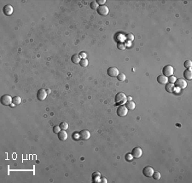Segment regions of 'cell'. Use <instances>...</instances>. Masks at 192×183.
Wrapping results in <instances>:
<instances>
[{
    "label": "cell",
    "mask_w": 192,
    "mask_h": 183,
    "mask_svg": "<svg viewBox=\"0 0 192 183\" xmlns=\"http://www.w3.org/2000/svg\"><path fill=\"white\" fill-rule=\"evenodd\" d=\"M13 10H13V7H12L10 4H6L4 7H3V14H4L5 15H7V16L12 15V13H13Z\"/></svg>",
    "instance_id": "obj_11"
},
{
    "label": "cell",
    "mask_w": 192,
    "mask_h": 183,
    "mask_svg": "<svg viewBox=\"0 0 192 183\" xmlns=\"http://www.w3.org/2000/svg\"><path fill=\"white\" fill-rule=\"evenodd\" d=\"M59 126L61 128V129H63V130H66V129H68V124L67 122H62Z\"/></svg>",
    "instance_id": "obj_20"
},
{
    "label": "cell",
    "mask_w": 192,
    "mask_h": 183,
    "mask_svg": "<svg viewBox=\"0 0 192 183\" xmlns=\"http://www.w3.org/2000/svg\"><path fill=\"white\" fill-rule=\"evenodd\" d=\"M79 56H81V57H84L83 59H85L86 57V54H85V53H80V55H79Z\"/></svg>",
    "instance_id": "obj_32"
},
{
    "label": "cell",
    "mask_w": 192,
    "mask_h": 183,
    "mask_svg": "<svg viewBox=\"0 0 192 183\" xmlns=\"http://www.w3.org/2000/svg\"><path fill=\"white\" fill-rule=\"evenodd\" d=\"M71 61H72V62L74 64H78V63H79L81 61V59H80V56H79V55H77V54H75V55H73L72 56V57H71Z\"/></svg>",
    "instance_id": "obj_15"
},
{
    "label": "cell",
    "mask_w": 192,
    "mask_h": 183,
    "mask_svg": "<svg viewBox=\"0 0 192 183\" xmlns=\"http://www.w3.org/2000/svg\"><path fill=\"white\" fill-rule=\"evenodd\" d=\"M14 106H15V105H14V104H10V106H11V107H13Z\"/></svg>",
    "instance_id": "obj_35"
},
{
    "label": "cell",
    "mask_w": 192,
    "mask_h": 183,
    "mask_svg": "<svg viewBox=\"0 0 192 183\" xmlns=\"http://www.w3.org/2000/svg\"><path fill=\"white\" fill-rule=\"evenodd\" d=\"M102 182H103L107 183V182H108V181H107V180H106V179H105V178H103V179H102Z\"/></svg>",
    "instance_id": "obj_33"
},
{
    "label": "cell",
    "mask_w": 192,
    "mask_h": 183,
    "mask_svg": "<svg viewBox=\"0 0 192 183\" xmlns=\"http://www.w3.org/2000/svg\"><path fill=\"white\" fill-rule=\"evenodd\" d=\"M96 3H97V4L104 5V3H106V1H105V0H96Z\"/></svg>",
    "instance_id": "obj_31"
},
{
    "label": "cell",
    "mask_w": 192,
    "mask_h": 183,
    "mask_svg": "<svg viewBox=\"0 0 192 183\" xmlns=\"http://www.w3.org/2000/svg\"><path fill=\"white\" fill-rule=\"evenodd\" d=\"M127 101V96L123 92H119L115 96V103L117 105H122Z\"/></svg>",
    "instance_id": "obj_1"
},
{
    "label": "cell",
    "mask_w": 192,
    "mask_h": 183,
    "mask_svg": "<svg viewBox=\"0 0 192 183\" xmlns=\"http://www.w3.org/2000/svg\"><path fill=\"white\" fill-rule=\"evenodd\" d=\"M184 66L186 67L187 69H191L192 67V62L191 61H185L184 63Z\"/></svg>",
    "instance_id": "obj_24"
},
{
    "label": "cell",
    "mask_w": 192,
    "mask_h": 183,
    "mask_svg": "<svg viewBox=\"0 0 192 183\" xmlns=\"http://www.w3.org/2000/svg\"><path fill=\"white\" fill-rule=\"evenodd\" d=\"M143 175H144V176H146V177H151L152 175H153V174H154L153 168H152V167H150V166L144 167V168H143Z\"/></svg>",
    "instance_id": "obj_8"
},
{
    "label": "cell",
    "mask_w": 192,
    "mask_h": 183,
    "mask_svg": "<svg viewBox=\"0 0 192 183\" xmlns=\"http://www.w3.org/2000/svg\"><path fill=\"white\" fill-rule=\"evenodd\" d=\"M126 107H127L128 110L132 111V110L135 109V103L133 102L132 101H128L127 102V104H126Z\"/></svg>",
    "instance_id": "obj_18"
},
{
    "label": "cell",
    "mask_w": 192,
    "mask_h": 183,
    "mask_svg": "<svg viewBox=\"0 0 192 183\" xmlns=\"http://www.w3.org/2000/svg\"><path fill=\"white\" fill-rule=\"evenodd\" d=\"M79 136L81 140H89L91 137V133L87 129H83L79 134Z\"/></svg>",
    "instance_id": "obj_9"
},
{
    "label": "cell",
    "mask_w": 192,
    "mask_h": 183,
    "mask_svg": "<svg viewBox=\"0 0 192 183\" xmlns=\"http://www.w3.org/2000/svg\"><path fill=\"white\" fill-rule=\"evenodd\" d=\"M117 48H118L120 50H124L126 49V45L124 44V43H119L117 44Z\"/></svg>",
    "instance_id": "obj_25"
},
{
    "label": "cell",
    "mask_w": 192,
    "mask_h": 183,
    "mask_svg": "<svg viewBox=\"0 0 192 183\" xmlns=\"http://www.w3.org/2000/svg\"><path fill=\"white\" fill-rule=\"evenodd\" d=\"M117 79L119 81H124L126 79V75L124 73H119L117 76Z\"/></svg>",
    "instance_id": "obj_23"
},
{
    "label": "cell",
    "mask_w": 192,
    "mask_h": 183,
    "mask_svg": "<svg viewBox=\"0 0 192 183\" xmlns=\"http://www.w3.org/2000/svg\"><path fill=\"white\" fill-rule=\"evenodd\" d=\"M127 100H128V101H131V100H132V98H131V96H129V97H127Z\"/></svg>",
    "instance_id": "obj_34"
},
{
    "label": "cell",
    "mask_w": 192,
    "mask_h": 183,
    "mask_svg": "<svg viewBox=\"0 0 192 183\" xmlns=\"http://www.w3.org/2000/svg\"><path fill=\"white\" fill-rule=\"evenodd\" d=\"M142 154H143V151H142L141 148L138 147V146L134 147L132 149V151H131V155H132V157L135 158H139L140 157L142 156Z\"/></svg>",
    "instance_id": "obj_7"
},
{
    "label": "cell",
    "mask_w": 192,
    "mask_h": 183,
    "mask_svg": "<svg viewBox=\"0 0 192 183\" xmlns=\"http://www.w3.org/2000/svg\"><path fill=\"white\" fill-rule=\"evenodd\" d=\"M127 39H128L129 41H132L133 39H134V36H133V34H131V33L127 34Z\"/></svg>",
    "instance_id": "obj_30"
},
{
    "label": "cell",
    "mask_w": 192,
    "mask_h": 183,
    "mask_svg": "<svg viewBox=\"0 0 192 183\" xmlns=\"http://www.w3.org/2000/svg\"><path fill=\"white\" fill-rule=\"evenodd\" d=\"M165 89L167 92L168 93H172L174 91V85L173 84H171V83H169V84H166V86H165Z\"/></svg>",
    "instance_id": "obj_16"
},
{
    "label": "cell",
    "mask_w": 192,
    "mask_h": 183,
    "mask_svg": "<svg viewBox=\"0 0 192 183\" xmlns=\"http://www.w3.org/2000/svg\"><path fill=\"white\" fill-rule=\"evenodd\" d=\"M175 84L177 87L180 88V89H184V88H186V86H187V83L185 82V80H184V79H182V78L176 79Z\"/></svg>",
    "instance_id": "obj_12"
},
{
    "label": "cell",
    "mask_w": 192,
    "mask_h": 183,
    "mask_svg": "<svg viewBox=\"0 0 192 183\" xmlns=\"http://www.w3.org/2000/svg\"><path fill=\"white\" fill-rule=\"evenodd\" d=\"M58 139L60 141H66L67 139V133L65 130L62 129L59 133H58Z\"/></svg>",
    "instance_id": "obj_13"
},
{
    "label": "cell",
    "mask_w": 192,
    "mask_h": 183,
    "mask_svg": "<svg viewBox=\"0 0 192 183\" xmlns=\"http://www.w3.org/2000/svg\"><path fill=\"white\" fill-rule=\"evenodd\" d=\"M127 112H128V109L127 107H126V106H123V105H120V106H119L118 108H117V114H118V116L120 117H125L126 115L127 114Z\"/></svg>",
    "instance_id": "obj_5"
},
{
    "label": "cell",
    "mask_w": 192,
    "mask_h": 183,
    "mask_svg": "<svg viewBox=\"0 0 192 183\" xmlns=\"http://www.w3.org/2000/svg\"><path fill=\"white\" fill-rule=\"evenodd\" d=\"M173 72H174L173 67L170 65L165 66V67H163V70H162V72H163L164 76H166V77H170V76H172V74H173Z\"/></svg>",
    "instance_id": "obj_3"
},
{
    "label": "cell",
    "mask_w": 192,
    "mask_h": 183,
    "mask_svg": "<svg viewBox=\"0 0 192 183\" xmlns=\"http://www.w3.org/2000/svg\"><path fill=\"white\" fill-rule=\"evenodd\" d=\"M12 99L13 98L9 95H3V96H1L0 101H1V104H3V106H9V105L11 104Z\"/></svg>",
    "instance_id": "obj_2"
},
{
    "label": "cell",
    "mask_w": 192,
    "mask_h": 183,
    "mask_svg": "<svg viewBox=\"0 0 192 183\" xmlns=\"http://www.w3.org/2000/svg\"><path fill=\"white\" fill-rule=\"evenodd\" d=\"M108 72V76H110V77H117L118 74L120 73V72H119V70L115 67H109V68L108 69V72Z\"/></svg>",
    "instance_id": "obj_10"
},
{
    "label": "cell",
    "mask_w": 192,
    "mask_h": 183,
    "mask_svg": "<svg viewBox=\"0 0 192 183\" xmlns=\"http://www.w3.org/2000/svg\"><path fill=\"white\" fill-rule=\"evenodd\" d=\"M47 96V91L44 89H40L37 92V99L39 101H44Z\"/></svg>",
    "instance_id": "obj_6"
},
{
    "label": "cell",
    "mask_w": 192,
    "mask_h": 183,
    "mask_svg": "<svg viewBox=\"0 0 192 183\" xmlns=\"http://www.w3.org/2000/svg\"><path fill=\"white\" fill-rule=\"evenodd\" d=\"M152 176H153V178L155 179V180L158 181V180H160V176H161V175H160V172H154V174H153V175H152Z\"/></svg>",
    "instance_id": "obj_22"
},
{
    "label": "cell",
    "mask_w": 192,
    "mask_h": 183,
    "mask_svg": "<svg viewBox=\"0 0 192 183\" xmlns=\"http://www.w3.org/2000/svg\"><path fill=\"white\" fill-rule=\"evenodd\" d=\"M132 155H131V153H127V155H126L125 156V158H126V160H127V161H131V160H132Z\"/></svg>",
    "instance_id": "obj_27"
},
{
    "label": "cell",
    "mask_w": 192,
    "mask_h": 183,
    "mask_svg": "<svg viewBox=\"0 0 192 183\" xmlns=\"http://www.w3.org/2000/svg\"><path fill=\"white\" fill-rule=\"evenodd\" d=\"M53 131H54V133H59L60 131H61V128H60V126H55L54 128H53Z\"/></svg>",
    "instance_id": "obj_29"
},
{
    "label": "cell",
    "mask_w": 192,
    "mask_h": 183,
    "mask_svg": "<svg viewBox=\"0 0 192 183\" xmlns=\"http://www.w3.org/2000/svg\"><path fill=\"white\" fill-rule=\"evenodd\" d=\"M157 82L160 84H166L167 82H168V80H167V77H166V76L159 75L158 77H157Z\"/></svg>",
    "instance_id": "obj_14"
},
{
    "label": "cell",
    "mask_w": 192,
    "mask_h": 183,
    "mask_svg": "<svg viewBox=\"0 0 192 183\" xmlns=\"http://www.w3.org/2000/svg\"><path fill=\"white\" fill-rule=\"evenodd\" d=\"M21 102V97H19V96H15V97H13V99H12V103H13L14 105H15V106L20 105Z\"/></svg>",
    "instance_id": "obj_19"
},
{
    "label": "cell",
    "mask_w": 192,
    "mask_h": 183,
    "mask_svg": "<svg viewBox=\"0 0 192 183\" xmlns=\"http://www.w3.org/2000/svg\"><path fill=\"white\" fill-rule=\"evenodd\" d=\"M79 64H80L81 67H86L88 66V60L87 59H82L79 62Z\"/></svg>",
    "instance_id": "obj_21"
},
{
    "label": "cell",
    "mask_w": 192,
    "mask_h": 183,
    "mask_svg": "<svg viewBox=\"0 0 192 183\" xmlns=\"http://www.w3.org/2000/svg\"><path fill=\"white\" fill-rule=\"evenodd\" d=\"M91 8L92 9V10H97L98 9V4L96 2H91Z\"/></svg>",
    "instance_id": "obj_26"
},
{
    "label": "cell",
    "mask_w": 192,
    "mask_h": 183,
    "mask_svg": "<svg viewBox=\"0 0 192 183\" xmlns=\"http://www.w3.org/2000/svg\"><path fill=\"white\" fill-rule=\"evenodd\" d=\"M184 76L186 79H188V80H191L192 79V72H191V69H186L184 72Z\"/></svg>",
    "instance_id": "obj_17"
},
{
    "label": "cell",
    "mask_w": 192,
    "mask_h": 183,
    "mask_svg": "<svg viewBox=\"0 0 192 183\" xmlns=\"http://www.w3.org/2000/svg\"><path fill=\"white\" fill-rule=\"evenodd\" d=\"M167 80H168L169 83H171V84H173V83H175V81H176V77H174L173 75H172L167 78Z\"/></svg>",
    "instance_id": "obj_28"
},
{
    "label": "cell",
    "mask_w": 192,
    "mask_h": 183,
    "mask_svg": "<svg viewBox=\"0 0 192 183\" xmlns=\"http://www.w3.org/2000/svg\"><path fill=\"white\" fill-rule=\"evenodd\" d=\"M108 12H109V10H108V8L106 6V5H100L97 9V13L99 14L100 15H102V16H106V15H108Z\"/></svg>",
    "instance_id": "obj_4"
}]
</instances>
